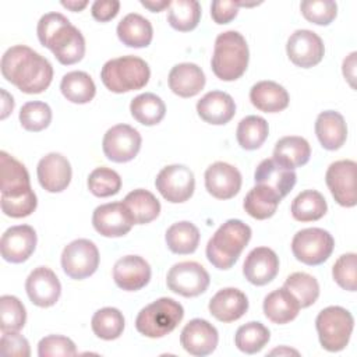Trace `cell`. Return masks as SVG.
Segmentation results:
<instances>
[{
  "mask_svg": "<svg viewBox=\"0 0 357 357\" xmlns=\"http://www.w3.org/2000/svg\"><path fill=\"white\" fill-rule=\"evenodd\" d=\"M311 156V146L303 137L289 135L280 138L273 149V160L283 167L294 170L308 163Z\"/></svg>",
  "mask_w": 357,
  "mask_h": 357,
  "instance_id": "obj_32",
  "label": "cell"
},
{
  "mask_svg": "<svg viewBox=\"0 0 357 357\" xmlns=\"http://www.w3.org/2000/svg\"><path fill=\"white\" fill-rule=\"evenodd\" d=\"M141 4L148 8L149 11L152 13H160L163 11L165 8H169L170 6V1H166V0H151V1H146V0H141Z\"/></svg>",
  "mask_w": 357,
  "mask_h": 357,
  "instance_id": "obj_55",
  "label": "cell"
},
{
  "mask_svg": "<svg viewBox=\"0 0 357 357\" xmlns=\"http://www.w3.org/2000/svg\"><path fill=\"white\" fill-rule=\"evenodd\" d=\"M25 290L32 304L47 308L59 301L61 294V284L50 268L38 266L26 278Z\"/></svg>",
  "mask_w": 357,
  "mask_h": 357,
  "instance_id": "obj_17",
  "label": "cell"
},
{
  "mask_svg": "<svg viewBox=\"0 0 357 357\" xmlns=\"http://www.w3.org/2000/svg\"><path fill=\"white\" fill-rule=\"evenodd\" d=\"M238 13V1H226V0H215L211 4V17L219 24H229L237 17Z\"/></svg>",
  "mask_w": 357,
  "mask_h": 357,
  "instance_id": "obj_52",
  "label": "cell"
},
{
  "mask_svg": "<svg viewBox=\"0 0 357 357\" xmlns=\"http://www.w3.org/2000/svg\"><path fill=\"white\" fill-rule=\"evenodd\" d=\"M201 20V4L197 0L170 1L167 21L170 26L180 32H188L197 28Z\"/></svg>",
  "mask_w": 357,
  "mask_h": 357,
  "instance_id": "obj_39",
  "label": "cell"
},
{
  "mask_svg": "<svg viewBox=\"0 0 357 357\" xmlns=\"http://www.w3.org/2000/svg\"><path fill=\"white\" fill-rule=\"evenodd\" d=\"M151 266L139 255H126L113 266L114 283L126 291H137L151 280Z\"/></svg>",
  "mask_w": 357,
  "mask_h": 357,
  "instance_id": "obj_21",
  "label": "cell"
},
{
  "mask_svg": "<svg viewBox=\"0 0 357 357\" xmlns=\"http://www.w3.org/2000/svg\"><path fill=\"white\" fill-rule=\"evenodd\" d=\"M356 170L357 163L344 159L331 163L325 174V181L332 197L339 205L346 208H351L357 204Z\"/></svg>",
  "mask_w": 357,
  "mask_h": 357,
  "instance_id": "obj_13",
  "label": "cell"
},
{
  "mask_svg": "<svg viewBox=\"0 0 357 357\" xmlns=\"http://www.w3.org/2000/svg\"><path fill=\"white\" fill-rule=\"evenodd\" d=\"M248 60V45L240 32L226 31L218 35L213 46L211 67L219 79H238L245 73Z\"/></svg>",
  "mask_w": 357,
  "mask_h": 357,
  "instance_id": "obj_4",
  "label": "cell"
},
{
  "mask_svg": "<svg viewBox=\"0 0 357 357\" xmlns=\"http://www.w3.org/2000/svg\"><path fill=\"white\" fill-rule=\"evenodd\" d=\"M205 188L218 199H230L241 188V173L226 162H215L205 170Z\"/></svg>",
  "mask_w": 357,
  "mask_h": 357,
  "instance_id": "obj_20",
  "label": "cell"
},
{
  "mask_svg": "<svg viewBox=\"0 0 357 357\" xmlns=\"http://www.w3.org/2000/svg\"><path fill=\"white\" fill-rule=\"evenodd\" d=\"M38 39L47 47L59 63L71 66L82 60L85 39L81 31L60 13H47L38 22Z\"/></svg>",
  "mask_w": 357,
  "mask_h": 357,
  "instance_id": "obj_2",
  "label": "cell"
},
{
  "mask_svg": "<svg viewBox=\"0 0 357 357\" xmlns=\"http://www.w3.org/2000/svg\"><path fill=\"white\" fill-rule=\"evenodd\" d=\"M38 206V198L33 190L20 197H1V211L10 218L29 216Z\"/></svg>",
  "mask_w": 357,
  "mask_h": 357,
  "instance_id": "obj_50",
  "label": "cell"
},
{
  "mask_svg": "<svg viewBox=\"0 0 357 357\" xmlns=\"http://www.w3.org/2000/svg\"><path fill=\"white\" fill-rule=\"evenodd\" d=\"M205 74L194 63L176 64L169 73V88L173 93L181 98H192L205 86Z\"/></svg>",
  "mask_w": 357,
  "mask_h": 357,
  "instance_id": "obj_27",
  "label": "cell"
},
{
  "mask_svg": "<svg viewBox=\"0 0 357 357\" xmlns=\"http://www.w3.org/2000/svg\"><path fill=\"white\" fill-rule=\"evenodd\" d=\"M52 121V109L47 103L33 100L26 102L20 110V123L26 131L38 132L49 127Z\"/></svg>",
  "mask_w": 357,
  "mask_h": 357,
  "instance_id": "obj_46",
  "label": "cell"
},
{
  "mask_svg": "<svg viewBox=\"0 0 357 357\" xmlns=\"http://www.w3.org/2000/svg\"><path fill=\"white\" fill-rule=\"evenodd\" d=\"M271 339L269 329L261 322H248L241 325L234 336V343L237 349L247 354H254L261 351Z\"/></svg>",
  "mask_w": 357,
  "mask_h": 357,
  "instance_id": "obj_42",
  "label": "cell"
},
{
  "mask_svg": "<svg viewBox=\"0 0 357 357\" xmlns=\"http://www.w3.org/2000/svg\"><path fill=\"white\" fill-rule=\"evenodd\" d=\"M356 56L357 53L353 52L350 53L344 60H343V75L349 81L350 86L354 88V79H356Z\"/></svg>",
  "mask_w": 357,
  "mask_h": 357,
  "instance_id": "obj_54",
  "label": "cell"
},
{
  "mask_svg": "<svg viewBox=\"0 0 357 357\" xmlns=\"http://www.w3.org/2000/svg\"><path fill=\"white\" fill-rule=\"evenodd\" d=\"M269 134L268 121L259 116H247L244 117L236 131V138L238 145L245 151L258 149Z\"/></svg>",
  "mask_w": 357,
  "mask_h": 357,
  "instance_id": "obj_40",
  "label": "cell"
},
{
  "mask_svg": "<svg viewBox=\"0 0 357 357\" xmlns=\"http://www.w3.org/2000/svg\"><path fill=\"white\" fill-rule=\"evenodd\" d=\"M117 36L120 42L128 47H146L153 38L152 24L145 17L137 13H130L119 22Z\"/></svg>",
  "mask_w": 357,
  "mask_h": 357,
  "instance_id": "obj_31",
  "label": "cell"
},
{
  "mask_svg": "<svg viewBox=\"0 0 357 357\" xmlns=\"http://www.w3.org/2000/svg\"><path fill=\"white\" fill-rule=\"evenodd\" d=\"M287 57L301 68H310L321 63L325 54L322 39L310 29H297L287 39Z\"/></svg>",
  "mask_w": 357,
  "mask_h": 357,
  "instance_id": "obj_14",
  "label": "cell"
},
{
  "mask_svg": "<svg viewBox=\"0 0 357 357\" xmlns=\"http://www.w3.org/2000/svg\"><path fill=\"white\" fill-rule=\"evenodd\" d=\"M283 287H286L296 297L301 308L312 305L319 296L318 280L305 272H294L289 275Z\"/></svg>",
  "mask_w": 357,
  "mask_h": 357,
  "instance_id": "obj_43",
  "label": "cell"
},
{
  "mask_svg": "<svg viewBox=\"0 0 357 357\" xmlns=\"http://www.w3.org/2000/svg\"><path fill=\"white\" fill-rule=\"evenodd\" d=\"M36 174L42 188L49 192H61L68 187L73 170L66 156L57 152H50L39 160Z\"/></svg>",
  "mask_w": 357,
  "mask_h": 357,
  "instance_id": "obj_19",
  "label": "cell"
},
{
  "mask_svg": "<svg viewBox=\"0 0 357 357\" xmlns=\"http://www.w3.org/2000/svg\"><path fill=\"white\" fill-rule=\"evenodd\" d=\"M151 78V70L145 60L137 56H123L106 61L100 70L103 85L114 93H126L142 89Z\"/></svg>",
  "mask_w": 357,
  "mask_h": 357,
  "instance_id": "obj_5",
  "label": "cell"
},
{
  "mask_svg": "<svg viewBox=\"0 0 357 357\" xmlns=\"http://www.w3.org/2000/svg\"><path fill=\"white\" fill-rule=\"evenodd\" d=\"M197 113L205 123L223 126L234 117L236 103L229 93L211 91L198 100Z\"/></svg>",
  "mask_w": 357,
  "mask_h": 357,
  "instance_id": "obj_25",
  "label": "cell"
},
{
  "mask_svg": "<svg viewBox=\"0 0 357 357\" xmlns=\"http://www.w3.org/2000/svg\"><path fill=\"white\" fill-rule=\"evenodd\" d=\"M155 185L167 202L180 204L192 197L195 177L190 167L184 165H170L158 173Z\"/></svg>",
  "mask_w": 357,
  "mask_h": 357,
  "instance_id": "obj_11",
  "label": "cell"
},
{
  "mask_svg": "<svg viewBox=\"0 0 357 357\" xmlns=\"http://www.w3.org/2000/svg\"><path fill=\"white\" fill-rule=\"evenodd\" d=\"M91 326L98 337L103 340H114L120 337L124 331V317L120 310L105 307L93 314Z\"/></svg>",
  "mask_w": 357,
  "mask_h": 357,
  "instance_id": "obj_41",
  "label": "cell"
},
{
  "mask_svg": "<svg viewBox=\"0 0 357 357\" xmlns=\"http://www.w3.org/2000/svg\"><path fill=\"white\" fill-rule=\"evenodd\" d=\"M92 225L105 237H121L131 230L134 220L123 202H109L95 208Z\"/></svg>",
  "mask_w": 357,
  "mask_h": 357,
  "instance_id": "obj_16",
  "label": "cell"
},
{
  "mask_svg": "<svg viewBox=\"0 0 357 357\" xmlns=\"http://www.w3.org/2000/svg\"><path fill=\"white\" fill-rule=\"evenodd\" d=\"M26 322L24 304L10 294L0 297V329L3 332H18Z\"/></svg>",
  "mask_w": 357,
  "mask_h": 357,
  "instance_id": "obj_44",
  "label": "cell"
},
{
  "mask_svg": "<svg viewBox=\"0 0 357 357\" xmlns=\"http://www.w3.org/2000/svg\"><path fill=\"white\" fill-rule=\"evenodd\" d=\"M61 6L63 7H66V8H68V10H71V11H74V13H77V11H82L86 6H88V1L86 0H84V1H74V0H71V1H61Z\"/></svg>",
  "mask_w": 357,
  "mask_h": 357,
  "instance_id": "obj_57",
  "label": "cell"
},
{
  "mask_svg": "<svg viewBox=\"0 0 357 357\" xmlns=\"http://www.w3.org/2000/svg\"><path fill=\"white\" fill-rule=\"evenodd\" d=\"M255 184H262L273 190L280 198L286 197L296 185L297 176L294 170L283 167L273 159H264L254 173Z\"/></svg>",
  "mask_w": 357,
  "mask_h": 357,
  "instance_id": "obj_26",
  "label": "cell"
},
{
  "mask_svg": "<svg viewBox=\"0 0 357 357\" xmlns=\"http://www.w3.org/2000/svg\"><path fill=\"white\" fill-rule=\"evenodd\" d=\"M3 77L24 93H42L53 79L50 61L25 45L6 50L0 63Z\"/></svg>",
  "mask_w": 357,
  "mask_h": 357,
  "instance_id": "obj_1",
  "label": "cell"
},
{
  "mask_svg": "<svg viewBox=\"0 0 357 357\" xmlns=\"http://www.w3.org/2000/svg\"><path fill=\"white\" fill-rule=\"evenodd\" d=\"M315 328L321 346L335 353L347 346L354 328V318L346 308L331 305L319 311L315 319Z\"/></svg>",
  "mask_w": 357,
  "mask_h": 357,
  "instance_id": "obj_7",
  "label": "cell"
},
{
  "mask_svg": "<svg viewBox=\"0 0 357 357\" xmlns=\"http://www.w3.org/2000/svg\"><path fill=\"white\" fill-rule=\"evenodd\" d=\"M280 201L282 198L273 190L262 184H255V187L247 192L243 206L251 218L264 220L275 215Z\"/></svg>",
  "mask_w": 357,
  "mask_h": 357,
  "instance_id": "obj_34",
  "label": "cell"
},
{
  "mask_svg": "<svg viewBox=\"0 0 357 357\" xmlns=\"http://www.w3.org/2000/svg\"><path fill=\"white\" fill-rule=\"evenodd\" d=\"M279 272V258L276 252L268 247H257L247 255L243 273L245 279L255 284L264 286L272 282Z\"/></svg>",
  "mask_w": 357,
  "mask_h": 357,
  "instance_id": "obj_22",
  "label": "cell"
},
{
  "mask_svg": "<svg viewBox=\"0 0 357 357\" xmlns=\"http://www.w3.org/2000/svg\"><path fill=\"white\" fill-rule=\"evenodd\" d=\"M333 247L332 234L319 227L303 229L291 240V252L296 259L310 266L324 264L331 257Z\"/></svg>",
  "mask_w": 357,
  "mask_h": 357,
  "instance_id": "obj_8",
  "label": "cell"
},
{
  "mask_svg": "<svg viewBox=\"0 0 357 357\" xmlns=\"http://www.w3.org/2000/svg\"><path fill=\"white\" fill-rule=\"evenodd\" d=\"M89 191L99 198L116 195L121 188V177L109 167H96L88 176Z\"/></svg>",
  "mask_w": 357,
  "mask_h": 357,
  "instance_id": "obj_45",
  "label": "cell"
},
{
  "mask_svg": "<svg viewBox=\"0 0 357 357\" xmlns=\"http://www.w3.org/2000/svg\"><path fill=\"white\" fill-rule=\"evenodd\" d=\"M283 353H287V354H298V351L296 350H291V349H286V347H282V349H275L271 351V354H283Z\"/></svg>",
  "mask_w": 357,
  "mask_h": 357,
  "instance_id": "obj_58",
  "label": "cell"
},
{
  "mask_svg": "<svg viewBox=\"0 0 357 357\" xmlns=\"http://www.w3.org/2000/svg\"><path fill=\"white\" fill-rule=\"evenodd\" d=\"M0 351L3 356L29 357L31 347L28 340L18 332H3L0 340Z\"/></svg>",
  "mask_w": 357,
  "mask_h": 357,
  "instance_id": "obj_51",
  "label": "cell"
},
{
  "mask_svg": "<svg viewBox=\"0 0 357 357\" xmlns=\"http://www.w3.org/2000/svg\"><path fill=\"white\" fill-rule=\"evenodd\" d=\"M208 308L218 321L233 322L247 312L248 298L236 287H225L209 300Z\"/></svg>",
  "mask_w": 357,
  "mask_h": 357,
  "instance_id": "obj_24",
  "label": "cell"
},
{
  "mask_svg": "<svg viewBox=\"0 0 357 357\" xmlns=\"http://www.w3.org/2000/svg\"><path fill=\"white\" fill-rule=\"evenodd\" d=\"M123 204L130 212L134 225H146L155 220L160 213V202L151 191L144 188L128 192Z\"/></svg>",
  "mask_w": 357,
  "mask_h": 357,
  "instance_id": "obj_33",
  "label": "cell"
},
{
  "mask_svg": "<svg viewBox=\"0 0 357 357\" xmlns=\"http://www.w3.org/2000/svg\"><path fill=\"white\" fill-rule=\"evenodd\" d=\"M141 134L128 124H116L106 131L102 141L105 156L116 163L132 160L141 149Z\"/></svg>",
  "mask_w": 357,
  "mask_h": 357,
  "instance_id": "obj_12",
  "label": "cell"
},
{
  "mask_svg": "<svg viewBox=\"0 0 357 357\" xmlns=\"http://www.w3.org/2000/svg\"><path fill=\"white\" fill-rule=\"evenodd\" d=\"M36 231L29 225L8 227L0 240V252L4 261L11 264L25 262L36 248Z\"/></svg>",
  "mask_w": 357,
  "mask_h": 357,
  "instance_id": "obj_15",
  "label": "cell"
},
{
  "mask_svg": "<svg viewBox=\"0 0 357 357\" xmlns=\"http://www.w3.org/2000/svg\"><path fill=\"white\" fill-rule=\"evenodd\" d=\"M211 278L206 269L194 261L174 264L166 276L169 290L183 297H197L206 291Z\"/></svg>",
  "mask_w": 357,
  "mask_h": 357,
  "instance_id": "obj_10",
  "label": "cell"
},
{
  "mask_svg": "<svg viewBox=\"0 0 357 357\" xmlns=\"http://www.w3.org/2000/svg\"><path fill=\"white\" fill-rule=\"evenodd\" d=\"M183 317L184 308L178 301L170 297H160L138 312L135 328L146 337H163L177 328Z\"/></svg>",
  "mask_w": 357,
  "mask_h": 357,
  "instance_id": "obj_6",
  "label": "cell"
},
{
  "mask_svg": "<svg viewBox=\"0 0 357 357\" xmlns=\"http://www.w3.org/2000/svg\"><path fill=\"white\" fill-rule=\"evenodd\" d=\"M120 10V1L119 0H98L93 1L91 7L92 17L99 22H107L113 20Z\"/></svg>",
  "mask_w": 357,
  "mask_h": 357,
  "instance_id": "obj_53",
  "label": "cell"
},
{
  "mask_svg": "<svg viewBox=\"0 0 357 357\" xmlns=\"http://www.w3.org/2000/svg\"><path fill=\"white\" fill-rule=\"evenodd\" d=\"M250 100L254 107L265 113H278L289 106L287 91L275 81H259L250 91Z\"/></svg>",
  "mask_w": 357,
  "mask_h": 357,
  "instance_id": "obj_29",
  "label": "cell"
},
{
  "mask_svg": "<svg viewBox=\"0 0 357 357\" xmlns=\"http://www.w3.org/2000/svg\"><path fill=\"white\" fill-rule=\"evenodd\" d=\"M3 95V113H1V119H6L14 109V100L13 96H10L4 89L1 91Z\"/></svg>",
  "mask_w": 357,
  "mask_h": 357,
  "instance_id": "obj_56",
  "label": "cell"
},
{
  "mask_svg": "<svg viewBox=\"0 0 357 357\" xmlns=\"http://www.w3.org/2000/svg\"><path fill=\"white\" fill-rule=\"evenodd\" d=\"M315 134L322 148L336 151L347 138V126L343 116L335 110L321 112L315 121Z\"/></svg>",
  "mask_w": 357,
  "mask_h": 357,
  "instance_id": "obj_28",
  "label": "cell"
},
{
  "mask_svg": "<svg viewBox=\"0 0 357 357\" xmlns=\"http://www.w3.org/2000/svg\"><path fill=\"white\" fill-rule=\"evenodd\" d=\"M99 266V251L93 241L77 238L67 244L61 252V268L64 273L75 280L85 279L96 272Z\"/></svg>",
  "mask_w": 357,
  "mask_h": 357,
  "instance_id": "obj_9",
  "label": "cell"
},
{
  "mask_svg": "<svg viewBox=\"0 0 357 357\" xmlns=\"http://www.w3.org/2000/svg\"><path fill=\"white\" fill-rule=\"evenodd\" d=\"M303 17L317 25H329L337 14V4L332 0H304L300 3Z\"/></svg>",
  "mask_w": 357,
  "mask_h": 357,
  "instance_id": "obj_47",
  "label": "cell"
},
{
  "mask_svg": "<svg viewBox=\"0 0 357 357\" xmlns=\"http://www.w3.org/2000/svg\"><path fill=\"white\" fill-rule=\"evenodd\" d=\"M199 230L198 227L187 220L173 223L165 236L169 250L174 254L187 255L192 254L199 244Z\"/></svg>",
  "mask_w": 357,
  "mask_h": 357,
  "instance_id": "obj_36",
  "label": "cell"
},
{
  "mask_svg": "<svg viewBox=\"0 0 357 357\" xmlns=\"http://www.w3.org/2000/svg\"><path fill=\"white\" fill-rule=\"evenodd\" d=\"M300 308L298 301L286 287L276 289L264 298L265 317L278 325L293 321L298 315Z\"/></svg>",
  "mask_w": 357,
  "mask_h": 357,
  "instance_id": "obj_30",
  "label": "cell"
},
{
  "mask_svg": "<svg viewBox=\"0 0 357 357\" xmlns=\"http://www.w3.org/2000/svg\"><path fill=\"white\" fill-rule=\"evenodd\" d=\"M0 190L1 197H20L32 190L26 167L4 151L0 152Z\"/></svg>",
  "mask_w": 357,
  "mask_h": 357,
  "instance_id": "obj_23",
  "label": "cell"
},
{
  "mask_svg": "<svg viewBox=\"0 0 357 357\" xmlns=\"http://www.w3.org/2000/svg\"><path fill=\"white\" fill-rule=\"evenodd\" d=\"M290 211L291 216L298 222H314L325 216L328 205L319 191L305 190L293 199Z\"/></svg>",
  "mask_w": 357,
  "mask_h": 357,
  "instance_id": "obj_37",
  "label": "cell"
},
{
  "mask_svg": "<svg viewBox=\"0 0 357 357\" xmlns=\"http://www.w3.org/2000/svg\"><path fill=\"white\" fill-rule=\"evenodd\" d=\"M251 240V227L240 219L225 222L206 244V258L218 269H230Z\"/></svg>",
  "mask_w": 357,
  "mask_h": 357,
  "instance_id": "obj_3",
  "label": "cell"
},
{
  "mask_svg": "<svg viewBox=\"0 0 357 357\" xmlns=\"http://www.w3.org/2000/svg\"><path fill=\"white\" fill-rule=\"evenodd\" d=\"M131 116L142 126H156L159 124L165 114V102L155 93L145 92L135 96L130 103Z\"/></svg>",
  "mask_w": 357,
  "mask_h": 357,
  "instance_id": "obj_38",
  "label": "cell"
},
{
  "mask_svg": "<svg viewBox=\"0 0 357 357\" xmlns=\"http://www.w3.org/2000/svg\"><path fill=\"white\" fill-rule=\"evenodd\" d=\"M60 91L63 96L71 103L84 105L93 99L96 86L91 75L85 71H71L61 78Z\"/></svg>",
  "mask_w": 357,
  "mask_h": 357,
  "instance_id": "obj_35",
  "label": "cell"
},
{
  "mask_svg": "<svg viewBox=\"0 0 357 357\" xmlns=\"http://www.w3.org/2000/svg\"><path fill=\"white\" fill-rule=\"evenodd\" d=\"M333 280L347 291L357 289V255L347 252L340 255L332 266Z\"/></svg>",
  "mask_w": 357,
  "mask_h": 357,
  "instance_id": "obj_48",
  "label": "cell"
},
{
  "mask_svg": "<svg viewBox=\"0 0 357 357\" xmlns=\"http://www.w3.org/2000/svg\"><path fill=\"white\" fill-rule=\"evenodd\" d=\"M75 354L77 349L74 342L61 335L45 336L38 343L39 357H73Z\"/></svg>",
  "mask_w": 357,
  "mask_h": 357,
  "instance_id": "obj_49",
  "label": "cell"
},
{
  "mask_svg": "<svg viewBox=\"0 0 357 357\" xmlns=\"http://www.w3.org/2000/svg\"><path fill=\"white\" fill-rule=\"evenodd\" d=\"M219 342L216 328L206 319L194 318L181 331L180 343L191 356L204 357L211 354Z\"/></svg>",
  "mask_w": 357,
  "mask_h": 357,
  "instance_id": "obj_18",
  "label": "cell"
}]
</instances>
